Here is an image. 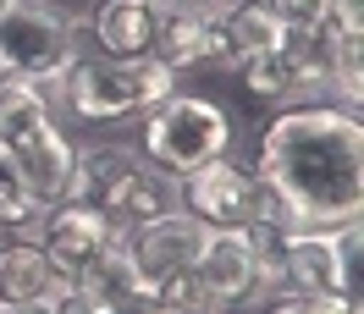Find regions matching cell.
<instances>
[{"label":"cell","instance_id":"obj_1","mask_svg":"<svg viewBox=\"0 0 364 314\" xmlns=\"http://www.w3.org/2000/svg\"><path fill=\"white\" fill-rule=\"evenodd\" d=\"M259 226L337 232L364 215V121L348 105H282L254 149Z\"/></svg>","mask_w":364,"mask_h":314},{"label":"cell","instance_id":"obj_2","mask_svg":"<svg viewBox=\"0 0 364 314\" xmlns=\"http://www.w3.org/2000/svg\"><path fill=\"white\" fill-rule=\"evenodd\" d=\"M171 94H177V72L160 67L155 55L111 61L100 50H77L67 77H61V116L105 127V121H127V116L155 111Z\"/></svg>","mask_w":364,"mask_h":314},{"label":"cell","instance_id":"obj_3","mask_svg":"<svg viewBox=\"0 0 364 314\" xmlns=\"http://www.w3.org/2000/svg\"><path fill=\"white\" fill-rule=\"evenodd\" d=\"M232 116L210 99V94H171L166 105L144 111V133H138V155L171 171V177H188L193 166H205L215 155H232Z\"/></svg>","mask_w":364,"mask_h":314},{"label":"cell","instance_id":"obj_4","mask_svg":"<svg viewBox=\"0 0 364 314\" xmlns=\"http://www.w3.org/2000/svg\"><path fill=\"white\" fill-rule=\"evenodd\" d=\"M271 292H353L359 298V221L337 232H287Z\"/></svg>","mask_w":364,"mask_h":314},{"label":"cell","instance_id":"obj_5","mask_svg":"<svg viewBox=\"0 0 364 314\" xmlns=\"http://www.w3.org/2000/svg\"><path fill=\"white\" fill-rule=\"evenodd\" d=\"M72 55H77V28L50 17L33 0H11V11L0 17V72L45 83L55 72H67Z\"/></svg>","mask_w":364,"mask_h":314},{"label":"cell","instance_id":"obj_6","mask_svg":"<svg viewBox=\"0 0 364 314\" xmlns=\"http://www.w3.org/2000/svg\"><path fill=\"white\" fill-rule=\"evenodd\" d=\"M177 193H182V210L199 215L205 226H254L259 215V182L243 160L232 155H215L205 166H193L188 177H177Z\"/></svg>","mask_w":364,"mask_h":314},{"label":"cell","instance_id":"obj_7","mask_svg":"<svg viewBox=\"0 0 364 314\" xmlns=\"http://www.w3.org/2000/svg\"><path fill=\"white\" fill-rule=\"evenodd\" d=\"M127 232L105 215V210H89V204H55V210H45L39 215V226H33V243L50 254V265L61 270L67 281H77V270L89 265L94 254H105L111 243H122Z\"/></svg>","mask_w":364,"mask_h":314},{"label":"cell","instance_id":"obj_8","mask_svg":"<svg viewBox=\"0 0 364 314\" xmlns=\"http://www.w3.org/2000/svg\"><path fill=\"white\" fill-rule=\"evenodd\" d=\"M193 276L205 281L227 309H254L259 298V254L249 243V226H210L205 243H199V259H193Z\"/></svg>","mask_w":364,"mask_h":314},{"label":"cell","instance_id":"obj_9","mask_svg":"<svg viewBox=\"0 0 364 314\" xmlns=\"http://www.w3.org/2000/svg\"><path fill=\"white\" fill-rule=\"evenodd\" d=\"M149 55L171 72L210 67L221 61V23H215V0H193V6H155V39Z\"/></svg>","mask_w":364,"mask_h":314},{"label":"cell","instance_id":"obj_10","mask_svg":"<svg viewBox=\"0 0 364 314\" xmlns=\"http://www.w3.org/2000/svg\"><path fill=\"white\" fill-rule=\"evenodd\" d=\"M6 155H11V171H17V182H23V193L39 204V210L67 204V193H72V160H77V144H72L67 121H45L33 138L11 144Z\"/></svg>","mask_w":364,"mask_h":314},{"label":"cell","instance_id":"obj_11","mask_svg":"<svg viewBox=\"0 0 364 314\" xmlns=\"http://www.w3.org/2000/svg\"><path fill=\"white\" fill-rule=\"evenodd\" d=\"M210 226L199 221V215H188V210H166V215H155V221H144L138 232H127V248H133L138 270L149 276V287H155L160 276H171V270H188L193 259H199V243H205Z\"/></svg>","mask_w":364,"mask_h":314},{"label":"cell","instance_id":"obj_12","mask_svg":"<svg viewBox=\"0 0 364 314\" xmlns=\"http://www.w3.org/2000/svg\"><path fill=\"white\" fill-rule=\"evenodd\" d=\"M138 166H144L138 144H83L77 160H72V193L67 199L116 215V204H122V193H127Z\"/></svg>","mask_w":364,"mask_h":314},{"label":"cell","instance_id":"obj_13","mask_svg":"<svg viewBox=\"0 0 364 314\" xmlns=\"http://www.w3.org/2000/svg\"><path fill=\"white\" fill-rule=\"evenodd\" d=\"M72 281L50 265V254L33 237H6L0 243V309L6 303H55Z\"/></svg>","mask_w":364,"mask_h":314},{"label":"cell","instance_id":"obj_14","mask_svg":"<svg viewBox=\"0 0 364 314\" xmlns=\"http://www.w3.org/2000/svg\"><path fill=\"white\" fill-rule=\"evenodd\" d=\"M89 39L111 61H144L155 39V0H94L89 11Z\"/></svg>","mask_w":364,"mask_h":314},{"label":"cell","instance_id":"obj_15","mask_svg":"<svg viewBox=\"0 0 364 314\" xmlns=\"http://www.w3.org/2000/svg\"><path fill=\"white\" fill-rule=\"evenodd\" d=\"M215 23H221V67H237L249 55L282 45L287 28L276 23L271 0H215Z\"/></svg>","mask_w":364,"mask_h":314},{"label":"cell","instance_id":"obj_16","mask_svg":"<svg viewBox=\"0 0 364 314\" xmlns=\"http://www.w3.org/2000/svg\"><path fill=\"white\" fill-rule=\"evenodd\" d=\"M77 292H89L105 314H111V309H127V303H138V298H149V276L138 270L127 237L111 243L105 254H94L89 265L77 270Z\"/></svg>","mask_w":364,"mask_h":314},{"label":"cell","instance_id":"obj_17","mask_svg":"<svg viewBox=\"0 0 364 314\" xmlns=\"http://www.w3.org/2000/svg\"><path fill=\"white\" fill-rule=\"evenodd\" d=\"M182 193H177V177L171 171H160V166H138L133 182H127V193H122V204H116L111 221L122 226V232H138L144 221H155V215H166V210H177Z\"/></svg>","mask_w":364,"mask_h":314},{"label":"cell","instance_id":"obj_18","mask_svg":"<svg viewBox=\"0 0 364 314\" xmlns=\"http://www.w3.org/2000/svg\"><path fill=\"white\" fill-rule=\"evenodd\" d=\"M45 121H55L45 105V94L33 77H17V72H0V149L33 138Z\"/></svg>","mask_w":364,"mask_h":314},{"label":"cell","instance_id":"obj_19","mask_svg":"<svg viewBox=\"0 0 364 314\" xmlns=\"http://www.w3.org/2000/svg\"><path fill=\"white\" fill-rule=\"evenodd\" d=\"M149 298H155L166 314H232L227 303H221V298H215V292H210L205 281L193 276V265H188V270H171V276H160L155 287H149Z\"/></svg>","mask_w":364,"mask_h":314},{"label":"cell","instance_id":"obj_20","mask_svg":"<svg viewBox=\"0 0 364 314\" xmlns=\"http://www.w3.org/2000/svg\"><path fill=\"white\" fill-rule=\"evenodd\" d=\"M39 204L23 193V182H17V171H11V155L0 149V232L6 237H28L33 226H39Z\"/></svg>","mask_w":364,"mask_h":314},{"label":"cell","instance_id":"obj_21","mask_svg":"<svg viewBox=\"0 0 364 314\" xmlns=\"http://www.w3.org/2000/svg\"><path fill=\"white\" fill-rule=\"evenodd\" d=\"M259 314H359V298L353 292H265Z\"/></svg>","mask_w":364,"mask_h":314},{"label":"cell","instance_id":"obj_22","mask_svg":"<svg viewBox=\"0 0 364 314\" xmlns=\"http://www.w3.org/2000/svg\"><path fill=\"white\" fill-rule=\"evenodd\" d=\"M271 11L287 33H320L331 23V0H271Z\"/></svg>","mask_w":364,"mask_h":314},{"label":"cell","instance_id":"obj_23","mask_svg":"<svg viewBox=\"0 0 364 314\" xmlns=\"http://www.w3.org/2000/svg\"><path fill=\"white\" fill-rule=\"evenodd\" d=\"M33 6H45L50 17H61L67 28H83V23H89V11H94V0H33Z\"/></svg>","mask_w":364,"mask_h":314},{"label":"cell","instance_id":"obj_24","mask_svg":"<svg viewBox=\"0 0 364 314\" xmlns=\"http://www.w3.org/2000/svg\"><path fill=\"white\" fill-rule=\"evenodd\" d=\"M50 314H105V309H100V303H94L89 292H77V281H72V287L61 292V298H55V303H50Z\"/></svg>","mask_w":364,"mask_h":314},{"label":"cell","instance_id":"obj_25","mask_svg":"<svg viewBox=\"0 0 364 314\" xmlns=\"http://www.w3.org/2000/svg\"><path fill=\"white\" fill-rule=\"evenodd\" d=\"M111 314H166V309H160L155 298H138V303H127V309H111Z\"/></svg>","mask_w":364,"mask_h":314},{"label":"cell","instance_id":"obj_26","mask_svg":"<svg viewBox=\"0 0 364 314\" xmlns=\"http://www.w3.org/2000/svg\"><path fill=\"white\" fill-rule=\"evenodd\" d=\"M0 314H50V309H45V303H6Z\"/></svg>","mask_w":364,"mask_h":314},{"label":"cell","instance_id":"obj_27","mask_svg":"<svg viewBox=\"0 0 364 314\" xmlns=\"http://www.w3.org/2000/svg\"><path fill=\"white\" fill-rule=\"evenodd\" d=\"M6 11H11V0H0V17H6Z\"/></svg>","mask_w":364,"mask_h":314},{"label":"cell","instance_id":"obj_28","mask_svg":"<svg viewBox=\"0 0 364 314\" xmlns=\"http://www.w3.org/2000/svg\"><path fill=\"white\" fill-rule=\"evenodd\" d=\"M0 243H6V232H0Z\"/></svg>","mask_w":364,"mask_h":314}]
</instances>
